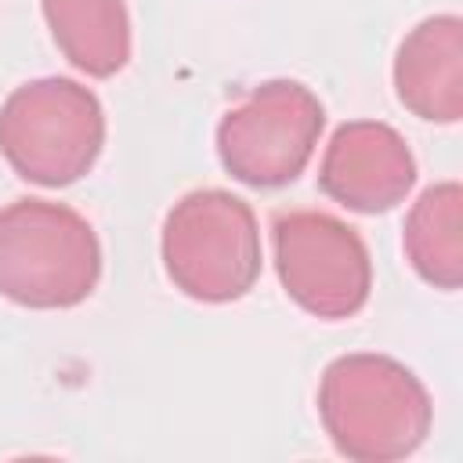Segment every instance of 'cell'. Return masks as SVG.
Returning <instances> with one entry per match:
<instances>
[{
	"instance_id": "8992f818",
	"label": "cell",
	"mask_w": 463,
	"mask_h": 463,
	"mask_svg": "<svg viewBox=\"0 0 463 463\" xmlns=\"http://www.w3.org/2000/svg\"><path fill=\"white\" fill-rule=\"evenodd\" d=\"M275 271L286 297L315 318L340 322L365 307L373 289L369 246L326 210H286L271 221Z\"/></svg>"
},
{
	"instance_id": "6da1fadb",
	"label": "cell",
	"mask_w": 463,
	"mask_h": 463,
	"mask_svg": "<svg viewBox=\"0 0 463 463\" xmlns=\"http://www.w3.org/2000/svg\"><path fill=\"white\" fill-rule=\"evenodd\" d=\"M318 420L351 463H394L412 456L434 423L423 380L376 351L340 354L318 380Z\"/></svg>"
},
{
	"instance_id": "30bf717a",
	"label": "cell",
	"mask_w": 463,
	"mask_h": 463,
	"mask_svg": "<svg viewBox=\"0 0 463 463\" xmlns=\"http://www.w3.org/2000/svg\"><path fill=\"white\" fill-rule=\"evenodd\" d=\"M402 250L412 271L434 289L463 286V188L459 181H438L420 192L405 213Z\"/></svg>"
},
{
	"instance_id": "9c48e42d",
	"label": "cell",
	"mask_w": 463,
	"mask_h": 463,
	"mask_svg": "<svg viewBox=\"0 0 463 463\" xmlns=\"http://www.w3.org/2000/svg\"><path fill=\"white\" fill-rule=\"evenodd\" d=\"M61 58L90 80H109L130 61L127 0H40Z\"/></svg>"
},
{
	"instance_id": "ba28073f",
	"label": "cell",
	"mask_w": 463,
	"mask_h": 463,
	"mask_svg": "<svg viewBox=\"0 0 463 463\" xmlns=\"http://www.w3.org/2000/svg\"><path fill=\"white\" fill-rule=\"evenodd\" d=\"M394 94L427 123H459L463 116V22L430 14L405 33L394 54Z\"/></svg>"
},
{
	"instance_id": "3957f363",
	"label": "cell",
	"mask_w": 463,
	"mask_h": 463,
	"mask_svg": "<svg viewBox=\"0 0 463 463\" xmlns=\"http://www.w3.org/2000/svg\"><path fill=\"white\" fill-rule=\"evenodd\" d=\"M159 253L174 289L199 304L242 300L264 264L257 213L228 188L181 195L163 221Z\"/></svg>"
},
{
	"instance_id": "52a82bcc",
	"label": "cell",
	"mask_w": 463,
	"mask_h": 463,
	"mask_svg": "<svg viewBox=\"0 0 463 463\" xmlns=\"http://www.w3.org/2000/svg\"><path fill=\"white\" fill-rule=\"evenodd\" d=\"M416 184L409 141L380 119L340 123L318 163V188L354 213H387Z\"/></svg>"
},
{
	"instance_id": "277c9868",
	"label": "cell",
	"mask_w": 463,
	"mask_h": 463,
	"mask_svg": "<svg viewBox=\"0 0 463 463\" xmlns=\"http://www.w3.org/2000/svg\"><path fill=\"white\" fill-rule=\"evenodd\" d=\"M101 148L105 109L69 76L29 80L0 105V156L29 184L65 188L94 170Z\"/></svg>"
},
{
	"instance_id": "5b68a950",
	"label": "cell",
	"mask_w": 463,
	"mask_h": 463,
	"mask_svg": "<svg viewBox=\"0 0 463 463\" xmlns=\"http://www.w3.org/2000/svg\"><path fill=\"white\" fill-rule=\"evenodd\" d=\"M326 127L318 94L297 80H268L217 123L221 166L250 188H282L304 174Z\"/></svg>"
},
{
	"instance_id": "7a4b0ae2",
	"label": "cell",
	"mask_w": 463,
	"mask_h": 463,
	"mask_svg": "<svg viewBox=\"0 0 463 463\" xmlns=\"http://www.w3.org/2000/svg\"><path fill=\"white\" fill-rule=\"evenodd\" d=\"M101 279L90 221L54 199H14L0 210V297L29 311L83 304Z\"/></svg>"
}]
</instances>
